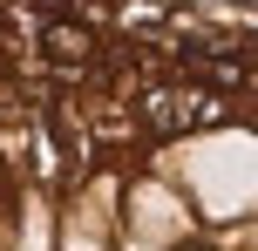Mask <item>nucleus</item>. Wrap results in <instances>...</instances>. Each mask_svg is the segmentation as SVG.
<instances>
[{
    "label": "nucleus",
    "mask_w": 258,
    "mask_h": 251,
    "mask_svg": "<svg viewBox=\"0 0 258 251\" xmlns=\"http://www.w3.org/2000/svg\"><path fill=\"white\" fill-rule=\"evenodd\" d=\"M251 102H258V68H251Z\"/></svg>",
    "instance_id": "nucleus-1"
}]
</instances>
